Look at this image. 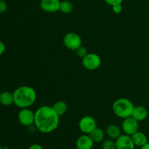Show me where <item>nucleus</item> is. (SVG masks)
<instances>
[{
	"instance_id": "nucleus-1",
	"label": "nucleus",
	"mask_w": 149,
	"mask_h": 149,
	"mask_svg": "<svg viewBox=\"0 0 149 149\" xmlns=\"http://www.w3.org/2000/svg\"><path fill=\"white\" fill-rule=\"evenodd\" d=\"M59 123L60 116L52 106H42L35 111L34 125L42 133L52 132L58 127Z\"/></svg>"
},
{
	"instance_id": "nucleus-2",
	"label": "nucleus",
	"mask_w": 149,
	"mask_h": 149,
	"mask_svg": "<svg viewBox=\"0 0 149 149\" xmlns=\"http://www.w3.org/2000/svg\"><path fill=\"white\" fill-rule=\"evenodd\" d=\"M14 104L20 109L33 106L37 98L36 92L30 86H20L13 92Z\"/></svg>"
},
{
	"instance_id": "nucleus-3",
	"label": "nucleus",
	"mask_w": 149,
	"mask_h": 149,
	"mask_svg": "<svg viewBox=\"0 0 149 149\" xmlns=\"http://www.w3.org/2000/svg\"><path fill=\"white\" fill-rule=\"evenodd\" d=\"M134 107L135 106L131 100L125 97H121L113 102L112 111L117 117L124 119L132 116Z\"/></svg>"
},
{
	"instance_id": "nucleus-4",
	"label": "nucleus",
	"mask_w": 149,
	"mask_h": 149,
	"mask_svg": "<svg viewBox=\"0 0 149 149\" xmlns=\"http://www.w3.org/2000/svg\"><path fill=\"white\" fill-rule=\"evenodd\" d=\"M63 45L67 49L76 51L82 44L81 38L78 33L75 32H68L64 36L63 39Z\"/></svg>"
},
{
	"instance_id": "nucleus-5",
	"label": "nucleus",
	"mask_w": 149,
	"mask_h": 149,
	"mask_svg": "<svg viewBox=\"0 0 149 149\" xmlns=\"http://www.w3.org/2000/svg\"><path fill=\"white\" fill-rule=\"evenodd\" d=\"M17 120L22 126H31L34 125L35 112L29 109V108L20 109L17 114Z\"/></svg>"
},
{
	"instance_id": "nucleus-6",
	"label": "nucleus",
	"mask_w": 149,
	"mask_h": 149,
	"mask_svg": "<svg viewBox=\"0 0 149 149\" xmlns=\"http://www.w3.org/2000/svg\"><path fill=\"white\" fill-rule=\"evenodd\" d=\"M82 65L89 71L97 69L101 65V58L96 53H88L81 59Z\"/></svg>"
},
{
	"instance_id": "nucleus-7",
	"label": "nucleus",
	"mask_w": 149,
	"mask_h": 149,
	"mask_svg": "<svg viewBox=\"0 0 149 149\" xmlns=\"http://www.w3.org/2000/svg\"><path fill=\"white\" fill-rule=\"evenodd\" d=\"M95 127H97V122L92 116L87 115L83 116L79 122V128L84 134L89 135Z\"/></svg>"
},
{
	"instance_id": "nucleus-8",
	"label": "nucleus",
	"mask_w": 149,
	"mask_h": 149,
	"mask_svg": "<svg viewBox=\"0 0 149 149\" xmlns=\"http://www.w3.org/2000/svg\"><path fill=\"white\" fill-rule=\"evenodd\" d=\"M139 130V122L135 120L133 117L130 116L123 119L122 123V130L124 134L132 136L133 134L138 132Z\"/></svg>"
},
{
	"instance_id": "nucleus-9",
	"label": "nucleus",
	"mask_w": 149,
	"mask_h": 149,
	"mask_svg": "<svg viewBox=\"0 0 149 149\" xmlns=\"http://www.w3.org/2000/svg\"><path fill=\"white\" fill-rule=\"evenodd\" d=\"M60 0H41L40 7L44 12L54 13L60 10Z\"/></svg>"
},
{
	"instance_id": "nucleus-10",
	"label": "nucleus",
	"mask_w": 149,
	"mask_h": 149,
	"mask_svg": "<svg viewBox=\"0 0 149 149\" xmlns=\"http://www.w3.org/2000/svg\"><path fill=\"white\" fill-rule=\"evenodd\" d=\"M116 149H135V144L130 135L123 134L116 140Z\"/></svg>"
},
{
	"instance_id": "nucleus-11",
	"label": "nucleus",
	"mask_w": 149,
	"mask_h": 149,
	"mask_svg": "<svg viewBox=\"0 0 149 149\" xmlns=\"http://www.w3.org/2000/svg\"><path fill=\"white\" fill-rule=\"evenodd\" d=\"M94 141L87 134H84L77 140V148L79 149H92L94 146Z\"/></svg>"
},
{
	"instance_id": "nucleus-12",
	"label": "nucleus",
	"mask_w": 149,
	"mask_h": 149,
	"mask_svg": "<svg viewBox=\"0 0 149 149\" xmlns=\"http://www.w3.org/2000/svg\"><path fill=\"white\" fill-rule=\"evenodd\" d=\"M148 111L144 106H137L134 107L131 116L133 117L138 122H141L146 119V118L148 117Z\"/></svg>"
},
{
	"instance_id": "nucleus-13",
	"label": "nucleus",
	"mask_w": 149,
	"mask_h": 149,
	"mask_svg": "<svg viewBox=\"0 0 149 149\" xmlns=\"http://www.w3.org/2000/svg\"><path fill=\"white\" fill-rule=\"evenodd\" d=\"M135 146L141 147L148 143V138L146 135L139 130L131 136Z\"/></svg>"
},
{
	"instance_id": "nucleus-14",
	"label": "nucleus",
	"mask_w": 149,
	"mask_h": 149,
	"mask_svg": "<svg viewBox=\"0 0 149 149\" xmlns=\"http://www.w3.org/2000/svg\"><path fill=\"white\" fill-rule=\"evenodd\" d=\"M106 134L111 139L116 140L122 135V129L118 125H109L106 128Z\"/></svg>"
},
{
	"instance_id": "nucleus-15",
	"label": "nucleus",
	"mask_w": 149,
	"mask_h": 149,
	"mask_svg": "<svg viewBox=\"0 0 149 149\" xmlns=\"http://www.w3.org/2000/svg\"><path fill=\"white\" fill-rule=\"evenodd\" d=\"M13 103H14L13 93L4 91L0 94V104L4 106H9Z\"/></svg>"
},
{
	"instance_id": "nucleus-16",
	"label": "nucleus",
	"mask_w": 149,
	"mask_h": 149,
	"mask_svg": "<svg viewBox=\"0 0 149 149\" xmlns=\"http://www.w3.org/2000/svg\"><path fill=\"white\" fill-rule=\"evenodd\" d=\"M52 107L55 111V113L60 117L65 114L67 111V109H68V106H67L66 103L65 101H63V100H58V101L54 103Z\"/></svg>"
},
{
	"instance_id": "nucleus-17",
	"label": "nucleus",
	"mask_w": 149,
	"mask_h": 149,
	"mask_svg": "<svg viewBox=\"0 0 149 149\" xmlns=\"http://www.w3.org/2000/svg\"><path fill=\"white\" fill-rule=\"evenodd\" d=\"M89 135L92 138L94 143H100L103 141L105 137L104 131L100 127H95L90 134Z\"/></svg>"
},
{
	"instance_id": "nucleus-18",
	"label": "nucleus",
	"mask_w": 149,
	"mask_h": 149,
	"mask_svg": "<svg viewBox=\"0 0 149 149\" xmlns=\"http://www.w3.org/2000/svg\"><path fill=\"white\" fill-rule=\"evenodd\" d=\"M73 9H74V5L71 1L68 0L61 1L59 11H61L63 14H70L73 11Z\"/></svg>"
},
{
	"instance_id": "nucleus-19",
	"label": "nucleus",
	"mask_w": 149,
	"mask_h": 149,
	"mask_svg": "<svg viewBox=\"0 0 149 149\" xmlns=\"http://www.w3.org/2000/svg\"><path fill=\"white\" fill-rule=\"evenodd\" d=\"M102 149H116V141L113 139H107L103 141Z\"/></svg>"
},
{
	"instance_id": "nucleus-20",
	"label": "nucleus",
	"mask_w": 149,
	"mask_h": 149,
	"mask_svg": "<svg viewBox=\"0 0 149 149\" xmlns=\"http://www.w3.org/2000/svg\"><path fill=\"white\" fill-rule=\"evenodd\" d=\"M76 53H77V55L79 57V58L82 59V58H84V57L89 53V52H88V50H87V49L85 47L81 45L78 49H76Z\"/></svg>"
},
{
	"instance_id": "nucleus-21",
	"label": "nucleus",
	"mask_w": 149,
	"mask_h": 149,
	"mask_svg": "<svg viewBox=\"0 0 149 149\" xmlns=\"http://www.w3.org/2000/svg\"><path fill=\"white\" fill-rule=\"evenodd\" d=\"M112 11L115 13V14H120L122 11V4H115V5L112 6Z\"/></svg>"
},
{
	"instance_id": "nucleus-22",
	"label": "nucleus",
	"mask_w": 149,
	"mask_h": 149,
	"mask_svg": "<svg viewBox=\"0 0 149 149\" xmlns=\"http://www.w3.org/2000/svg\"><path fill=\"white\" fill-rule=\"evenodd\" d=\"M7 10V4L4 0H0V13H4Z\"/></svg>"
},
{
	"instance_id": "nucleus-23",
	"label": "nucleus",
	"mask_w": 149,
	"mask_h": 149,
	"mask_svg": "<svg viewBox=\"0 0 149 149\" xmlns=\"http://www.w3.org/2000/svg\"><path fill=\"white\" fill-rule=\"evenodd\" d=\"M106 1V3H107L110 6H113L115 4H122L124 0H104Z\"/></svg>"
},
{
	"instance_id": "nucleus-24",
	"label": "nucleus",
	"mask_w": 149,
	"mask_h": 149,
	"mask_svg": "<svg viewBox=\"0 0 149 149\" xmlns=\"http://www.w3.org/2000/svg\"><path fill=\"white\" fill-rule=\"evenodd\" d=\"M5 49H6L5 45H4V42H1V41L0 40V56L4 54V52H5Z\"/></svg>"
},
{
	"instance_id": "nucleus-25",
	"label": "nucleus",
	"mask_w": 149,
	"mask_h": 149,
	"mask_svg": "<svg viewBox=\"0 0 149 149\" xmlns=\"http://www.w3.org/2000/svg\"><path fill=\"white\" fill-rule=\"evenodd\" d=\"M29 149H44L43 147L42 146H40L39 144L35 143V144H32L29 146Z\"/></svg>"
},
{
	"instance_id": "nucleus-26",
	"label": "nucleus",
	"mask_w": 149,
	"mask_h": 149,
	"mask_svg": "<svg viewBox=\"0 0 149 149\" xmlns=\"http://www.w3.org/2000/svg\"><path fill=\"white\" fill-rule=\"evenodd\" d=\"M140 149H149V143L148 142L146 144H145L144 146H141Z\"/></svg>"
},
{
	"instance_id": "nucleus-27",
	"label": "nucleus",
	"mask_w": 149,
	"mask_h": 149,
	"mask_svg": "<svg viewBox=\"0 0 149 149\" xmlns=\"http://www.w3.org/2000/svg\"><path fill=\"white\" fill-rule=\"evenodd\" d=\"M0 149H3V148H2V147H1V145H0Z\"/></svg>"
},
{
	"instance_id": "nucleus-28",
	"label": "nucleus",
	"mask_w": 149,
	"mask_h": 149,
	"mask_svg": "<svg viewBox=\"0 0 149 149\" xmlns=\"http://www.w3.org/2000/svg\"><path fill=\"white\" fill-rule=\"evenodd\" d=\"M4 149H8V148H4Z\"/></svg>"
},
{
	"instance_id": "nucleus-29",
	"label": "nucleus",
	"mask_w": 149,
	"mask_h": 149,
	"mask_svg": "<svg viewBox=\"0 0 149 149\" xmlns=\"http://www.w3.org/2000/svg\"><path fill=\"white\" fill-rule=\"evenodd\" d=\"M76 149H79V148H76Z\"/></svg>"
}]
</instances>
